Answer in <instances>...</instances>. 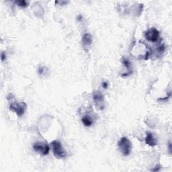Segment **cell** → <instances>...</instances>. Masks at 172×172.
<instances>
[{
    "mask_svg": "<svg viewBox=\"0 0 172 172\" xmlns=\"http://www.w3.org/2000/svg\"><path fill=\"white\" fill-rule=\"evenodd\" d=\"M118 145L119 150L124 156H128L131 154L132 150V144L131 141L127 139V137H122L119 141Z\"/></svg>",
    "mask_w": 172,
    "mask_h": 172,
    "instance_id": "obj_1",
    "label": "cell"
},
{
    "mask_svg": "<svg viewBox=\"0 0 172 172\" xmlns=\"http://www.w3.org/2000/svg\"><path fill=\"white\" fill-rule=\"evenodd\" d=\"M53 147L54 155L58 159H63L66 157L67 154L65 150L63 149L61 142L58 141H54L51 143Z\"/></svg>",
    "mask_w": 172,
    "mask_h": 172,
    "instance_id": "obj_2",
    "label": "cell"
},
{
    "mask_svg": "<svg viewBox=\"0 0 172 172\" xmlns=\"http://www.w3.org/2000/svg\"><path fill=\"white\" fill-rule=\"evenodd\" d=\"M145 37L149 42H157L160 40V34L156 28H151L148 29L147 31H145Z\"/></svg>",
    "mask_w": 172,
    "mask_h": 172,
    "instance_id": "obj_3",
    "label": "cell"
},
{
    "mask_svg": "<svg viewBox=\"0 0 172 172\" xmlns=\"http://www.w3.org/2000/svg\"><path fill=\"white\" fill-rule=\"evenodd\" d=\"M26 107L27 106L24 102H14L10 104V108L12 111L16 112L18 117H21L24 115Z\"/></svg>",
    "mask_w": 172,
    "mask_h": 172,
    "instance_id": "obj_4",
    "label": "cell"
},
{
    "mask_svg": "<svg viewBox=\"0 0 172 172\" xmlns=\"http://www.w3.org/2000/svg\"><path fill=\"white\" fill-rule=\"evenodd\" d=\"M33 149L36 152L39 153L42 155H46L49 153L50 147L48 144L43 143L41 142H37L33 145Z\"/></svg>",
    "mask_w": 172,
    "mask_h": 172,
    "instance_id": "obj_5",
    "label": "cell"
},
{
    "mask_svg": "<svg viewBox=\"0 0 172 172\" xmlns=\"http://www.w3.org/2000/svg\"><path fill=\"white\" fill-rule=\"evenodd\" d=\"M93 98L96 103V106L100 107V110L104 109V105H102V104H104V96L102 95V93L99 91H97L93 93Z\"/></svg>",
    "mask_w": 172,
    "mask_h": 172,
    "instance_id": "obj_6",
    "label": "cell"
},
{
    "mask_svg": "<svg viewBox=\"0 0 172 172\" xmlns=\"http://www.w3.org/2000/svg\"><path fill=\"white\" fill-rule=\"evenodd\" d=\"M122 63L123 64V65L125 67V69L127 71L124 73V74L122 75V76H128L130 75L132 73V64L131 61H129L128 59H126L125 57H123L122 59Z\"/></svg>",
    "mask_w": 172,
    "mask_h": 172,
    "instance_id": "obj_7",
    "label": "cell"
},
{
    "mask_svg": "<svg viewBox=\"0 0 172 172\" xmlns=\"http://www.w3.org/2000/svg\"><path fill=\"white\" fill-rule=\"evenodd\" d=\"M93 41L92 35L90 33H85L82 36V44L84 48H87L92 45Z\"/></svg>",
    "mask_w": 172,
    "mask_h": 172,
    "instance_id": "obj_8",
    "label": "cell"
},
{
    "mask_svg": "<svg viewBox=\"0 0 172 172\" xmlns=\"http://www.w3.org/2000/svg\"><path fill=\"white\" fill-rule=\"evenodd\" d=\"M145 142L148 145L151 146V147H155L157 145V140L155 138L151 132H147V136L145 138Z\"/></svg>",
    "mask_w": 172,
    "mask_h": 172,
    "instance_id": "obj_9",
    "label": "cell"
},
{
    "mask_svg": "<svg viewBox=\"0 0 172 172\" xmlns=\"http://www.w3.org/2000/svg\"><path fill=\"white\" fill-rule=\"evenodd\" d=\"M81 121H82L85 127H91L93 122L92 118L90 117V116H88V115L84 116V117L81 118Z\"/></svg>",
    "mask_w": 172,
    "mask_h": 172,
    "instance_id": "obj_10",
    "label": "cell"
},
{
    "mask_svg": "<svg viewBox=\"0 0 172 172\" xmlns=\"http://www.w3.org/2000/svg\"><path fill=\"white\" fill-rule=\"evenodd\" d=\"M15 3H16V4H17V5H18L20 7H27L28 5V3L26 1H24V0H22V1L16 2Z\"/></svg>",
    "mask_w": 172,
    "mask_h": 172,
    "instance_id": "obj_11",
    "label": "cell"
},
{
    "mask_svg": "<svg viewBox=\"0 0 172 172\" xmlns=\"http://www.w3.org/2000/svg\"><path fill=\"white\" fill-rule=\"evenodd\" d=\"M47 71H48V69L45 67H41L39 69H38V74L41 75H45L46 74Z\"/></svg>",
    "mask_w": 172,
    "mask_h": 172,
    "instance_id": "obj_12",
    "label": "cell"
},
{
    "mask_svg": "<svg viewBox=\"0 0 172 172\" xmlns=\"http://www.w3.org/2000/svg\"><path fill=\"white\" fill-rule=\"evenodd\" d=\"M157 53L159 54H162L164 53V51L165 50V45H161L160 46H159L157 48Z\"/></svg>",
    "mask_w": 172,
    "mask_h": 172,
    "instance_id": "obj_13",
    "label": "cell"
},
{
    "mask_svg": "<svg viewBox=\"0 0 172 172\" xmlns=\"http://www.w3.org/2000/svg\"><path fill=\"white\" fill-rule=\"evenodd\" d=\"M102 85V88H103L106 89H108V88L109 84H108V83L107 82V81H103Z\"/></svg>",
    "mask_w": 172,
    "mask_h": 172,
    "instance_id": "obj_14",
    "label": "cell"
},
{
    "mask_svg": "<svg viewBox=\"0 0 172 172\" xmlns=\"http://www.w3.org/2000/svg\"><path fill=\"white\" fill-rule=\"evenodd\" d=\"M1 58H2V61H5V59H6V54L4 53H2L1 54Z\"/></svg>",
    "mask_w": 172,
    "mask_h": 172,
    "instance_id": "obj_15",
    "label": "cell"
},
{
    "mask_svg": "<svg viewBox=\"0 0 172 172\" xmlns=\"http://www.w3.org/2000/svg\"><path fill=\"white\" fill-rule=\"evenodd\" d=\"M77 20H78L79 22L81 21V20H83V16H81V15H79V16H77Z\"/></svg>",
    "mask_w": 172,
    "mask_h": 172,
    "instance_id": "obj_16",
    "label": "cell"
},
{
    "mask_svg": "<svg viewBox=\"0 0 172 172\" xmlns=\"http://www.w3.org/2000/svg\"><path fill=\"white\" fill-rule=\"evenodd\" d=\"M171 143H169V149H170V153H171Z\"/></svg>",
    "mask_w": 172,
    "mask_h": 172,
    "instance_id": "obj_17",
    "label": "cell"
}]
</instances>
